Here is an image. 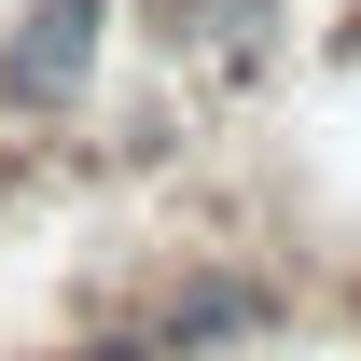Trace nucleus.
Here are the masks:
<instances>
[{"mask_svg": "<svg viewBox=\"0 0 361 361\" xmlns=\"http://www.w3.org/2000/svg\"><path fill=\"white\" fill-rule=\"evenodd\" d=\"M111 0H14L0 14V126H84L111 84Z\"/></svg>", "mask_w": 361, "mask_h": 361, "instance_id": "1", "label": "nucleus"}, {"mask_svg": "<svg viewBox=\"0 0 361 361\" xmlns=\"http://www.w3.org/2000/svg\"><path fill=\"white\" fill-rule=\"evenodd\" d=\"M28 195V126H0V209Z\"/></svg>", "mask_w": 361, "mask_h": 361, "instance_id": "2", "label": "nucleus"}]
</instances>
